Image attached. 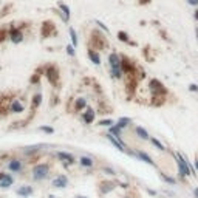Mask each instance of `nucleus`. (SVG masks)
Listing matches in <instances>:
<instances>
[{
  "label": "nucleus",
  "instance_id": "f257e3e1",
  "mask_svg": "<svg viewBox=\"0 0 198 198\" xmlns=\"http://www.w3.org/2000/svg\"><path fill=\"white\" fill-rule=\"evenodd\" d=\"M48 174H50V166H48L47 163H39V164H36V166L33 167V170H31V175H33V178H34L36 181L45 180V178L48 177Z\"/></svg>",
  "mask_w": 198,
  "mask_h": 198
},
{
  "label": "nucleus",
  "instance_id": "f03ea898",
  "mask_svg": "<svg viewBox=\"0 0 198 198\" xmlns=\"http://www.w3.org/2000/svg\"><path fill=\"white\" fill-rule=\"evenodd\" d=\"M177 164H178V170L183 177H189L190 175V170L193 174V169L190 167V163L184 160V156L181 153H177Z\"/></svg>",
  "mask_w": 198,
  "mask_h": 198
},
{
  "label": "nucleus",
  "instance_id": "7ed1b4c3",
  "mask_svg": "<svg viewBox=\"0 0 198 198\" xmlns=\"http://www.w3.org/2000/svg\"><path fill=\"white\" fill-rule=\"evenodd\" d=\"M150 88H152V91L155 93V98H156V99H161V98H164V96L167 95L166 87H164L160 81H156V79H152V81H150Z\"/></svg>",
  "mask_w": 198,
  "mask_h": 198
},
{
  "label": "nucleus",
  "instance_id": "20e7f679",
  "mask_svg": "<svg viewBox=\"0 0 198 198\" xmlns=\"http://www.w3.org/2000/svg\"><path fill=\"white\" fill-rule=\"evenodd\" d=\"M6 169L9 170V172H12V174H20L23 170V163L19 160V158H11L8 166H6Z\"/></svg>",
  "mask_w": 198,
  "mask_h": 198
},
{
  "label": "nucleus",
  "instance_id": "39448f33",
  "mask_svg": "<svg viewBox=\"0 0 198 198\" xmlns=\"http://www.w3.org/2000/svg\"><path fill=\"white\" fill-rule=\"evenodd\" d=\"M121 70L125 73V74H133L135 73V63L133 62H131L128 57H121Z\"/></svg>",
  "mask_w": 198,
  "mask_h": 198
},
{
  "label": "nucleus",
  "instance_id": "423d86ee",
  "mask_svg": "<svg viewBox=\"0 0 198 198\" xmlns=\"http://www.w3.org/2000/svg\"><path fill=\"white\" fill-rule=\"evenodd\" d=\"M51 186L54 187V189H63V187H67V186H68V178L65 177V175H57L54 180L51 181Z\"/></svg>",
  "mask_w": 198,
  "mask_h": 198
},
{
  "label": "nucleus",
  "instance_id": "0eeeda50",
  "mask_svg": "<svg viewBox=\"0 0 198 198\" xmlns=\"http://www.w3.org/2000/svg\"><path fill=\"white\" fill-rule=\"evenodd\" d=\"M14 184V177L9 174H0V189H8Z\"/></svg>",
  "mask_w": 198,
  "mask_h": 198
},
{
  "label": "nucleus",
  "instance_id": "6e6552de",
  "mask_svg": "<svg viewBox=\"0 0 198 198\" xmlns=\"http://www.w3.org/2000/svg\"><path fill=\"white\" fill-rule=\"evenodd\" d=\"M45 76H47V79H48V81H50V84H53V85H56V84H57V79H59V76H57V70H56V67H53V65L47 67Z\"/></svg>",
  "mask_w": 198,
  "mask_h": 198
},
{
  "label": "nucleus",
  "instance_id": "1a4fd4ad",
  "mask_svg": "<svg viewBox=\"0 0 198 198\" xmlns=\"http://www.w3.org/2000/svg\"><path fill=\"white\" fill-rule=\"evenodd\" d=\"M105 136H107V139L113 144V146L118 149V150H119V152H125V146H124V142L121 141V139H116L112 133H107V135H105Z\"/></svg>",
  "mask_w": 198,
  "mask_h": 198
},
{
  "label": "nucleus",
  "instance_id": "9d476101",
  "mask_svg": "<svg viewBox=\"0 0 198 198\" xmlns=\"http://www.w3.org/2000/svg\"><path fill=\"white\" fill-rule=\"evenodd\" d=\"M109 62H110V67L112 68H119L121 67V57L118 56V53H110Z\"/></svg>",
  "mask_w": 198,
  "mask_h": 198
},
{
  "label": "nucleus",
  "instance_id": "9b49d317",
  "mask_svg": "<svg viewBox=\"0 0 198 198\" xmlns=\"http://www.w3.org/2000/svg\"><path fill=\"white\" fill-rule=\"evenodd\" d=\"M9 39H11L14 44H19V42L23 41V34H22L17 28H12V30L9 31Z\"/></svg>",
  "mask_w": 198,
  "mask_h": 198
},
{
  "label": "nucleus",
  "instance_id": "f8f14e48",
  "mask_svg": "<svg viewBox=\"0 0 198 198\" xmlns=\"http://www.w3.org/2000/svg\"><path fill=\"white\" fill-rule=\"evenodd\" d=\"M56 156L59 158V160H62L63 163H68V164H73L74 163V156L71 153H67V152H57Z\"/></svg>",
  "mask_w": 198,
  "mask_h": 198
},
{
  "label": "nucleus",
  "instance_id": "ddd939ff",
  "mask_svg": "<svg viewBox=\"0 0 198 198\" xmlns=\"http://www.w3.org/2000/svg\"><path fill=\"white\" fill-rule=\"evenodd\" d=\"M23 110H25V107H23V104H22L19 99H16V101L11 102V107H9V112H11V113H22Z\"/></svg>",
  "mask_w": 198,
  "mask_h": 198
},
{
  "label": "nucleus",
  "instance_id": "4468645a",
  "mask_svg": "<svg viewBox=\"0 0 198 198\" xmlns=\"http://www.w3.org/2000/svg\"><path fill=\"white\" fill-rule=\"evenodd\" d=\"M33 192H34V189L31 187V186H20L19 189H17V195H20V196H23V198H26V196H30V195H33Z\"/></svg>",
  "mask_w": 198,
  "mask_h": 198
},
{
  "label": "nucleus",
  "instance_id": "2eb2a0df",
  "mask_svg": "<svg viewBox=\"0 0 198 198\" xmlns=\"http://www.w3.org/2000/svg\"><path fill=\"white\" fill-rule=\"evenodd\" d=\"M53 33H54V26H53L51 22H45L42 25V36L44 37H50Z\"/></svg>",
  "mask_w": 198,
  "mask_h": 198
},
{
  "label": "nucleus",
  "instance_id": "dca6fc26",
  "mask_svg": "<svg viewBox=\"0 0 198 198\" xmlns=\"http://www.w3.org/2000/svg\"><path fill=\"white\" fill-rule=\"evenodd\" d=\"M88 57L90 60L93 62L95 65H99L101 63V56H99V53L98 50H93V48H88Z\"/></svg>",
  "mask_w": 198,
  "mask_h": 198
},
{
  "label": "nucleus",
  "instance_id": "f3484780",
  "mask_svg": "<svg viewBox=\"0 0 198 198\" xmlns=\"http://www.w3.org/2000/svg\"><path fill=\"white\" fill-rule=\"evenodd\" d=\"M79 164L85 169H90V167L95 166V161H93V158H90V156H81L79 158Z\"/></svg>",
  "mask_w": 198,
  "mask_h": 198
},
{
  "label": "nucleus",
  "instance_id": "a211bd4d",
  "mask_svg": "<svg viewBox=\"0 0 198 198\" xmlns=\"http://www.w3.org/2000/svg\"><path fill=\"white\" fill-rule=\"evenodd\" d=\"M93 119H95V112L91 110V109H88L87 112L82 113V121L85 124H91V122H93Z\"/></svg>",
  "mask_w": 198,
  "mask_h": 198
},
{
  "label": "nucleus",
  "instance_id": "6ab92c4d",
  "mask_svg": "<svg viewBox=\"0 0 198 198\" xmlns=\"http://www.w3.org/2000/svg\"><path fill=\"white\" fill-rule=\"evenodd\" d=\"M135 155H136V156L139 158V160H142V161H146L147 164H150V166H155V161L152 160V158H150V156H149L147 153H146V152H142V150H138V152H136Z\"/></svg>",
  "mask_w": 198,
  "mask_h": 198
},
{
  "label": "nucleus",
  "instance_id": "aec40b11",
  "mask_svg": "<svg viewBox=\"0 0 198 198\" xmlns=\"http://www.w3.org/2000/svg\"><path fill=\"white\" fill-rule=\"evenodd\" d=\"M135 131H136L138 138H141V139H144V141L150 139V135L147 133V130H146V128H142V127H136V128H135Z\"/></svg>",
  "mask_w": 198,
  "mask_h": 198
},
{
  "label": "nucleus",
  "instance_id": "412c9836",
  "mask_svg": "<svg viewBox=\"0 0 198 198\" xmlns=\"http://www.w3.org/2000/svg\"><path fill=\"white\" fill-rule=\"evenodd\" d=\"M41 102H42V95L41 93H37V95H34L33 96V99H31V110L34 112L39 105H41Z\"/></svg>",
  "mask_w": 198,
  "mask_h": 198
},
{
  "label": "nucleus",
  "instance_id": "4be33fe9",
  "mask_svg": "<svg viewBox=\"0 0 198 198\" xmlns=\"http://www.w3.org/2000/svg\"><path fill=\"white\" fill-rule=\"evenodd\" d=\"M9 107H11V105H9V98H2V99H0V113H5Z\"/></svg>",
  "mask_w": 198,
  "mask_h": 198
},
{
  "label": "nucleus",
  "instance_id": "5701e85b",
  "mask_svg": "<svg viewBox=\"0 0 198 198\" xmlns=\"http://www.w3.org/2000/svg\"><path fill=\"white\" fill-rule=\"evenodd\" d=\"M85 107H87V101H85L84 98H79V99L76 101V104H74V110H76V112L82 110V109H85Z\"/></svg>",
  "mask_w": 198,
  "mask_h": 198
},
{
  "label": "nucleus",
  "instance_id": "b1692460",
  "mask_svg": "<svg viewBox=\"0 0 198 198\" xmlns=\"http://www.w3.org/2000/svg\"><path fill=\"white\" fill-rule=\"evenodd\" d=\"M131 122V119H130V118H121V119H118V127H119V128H125L128 124Z\"/></svg>",
  "mask_w": 198,
  "mask_h": 198
},
{
  "label": "nucleus",
  "instance_id": "393cba45",
  "mask_svg": "<svg viewBox=\"0 0 198 198\" xmlns=\"http://www.w3.org/2000/svg\"><path fill=\"white\" fill-rule=\"evenodd\" d=\"M121 130H122V128H119L118 125H112V127H110V133H112L113 136H116L118 139H121V138H122V136H121Z\"/></svg>",
  "mask_w": 198,
  "mask_h": 198
},
{
  "label": "nucleus",
  "instance_id": "a878e982",
  "mask_svg": "<svg viewBox=\"0 0 198 198\" xmlns=\"http://www.w3.org/2000/svg\"><path fill=\"white\" fill-rule=\"evenodd\" d=\"M112 74H113V77L121 79V77H122V74H124V71L121 70V67H119V68H112Z\"/></svg>",
  "mask_w": 198,
  "mask_h": 198
},
{
  "label": "nucleus",
  "instance_id": "bb28decb",
  "mask_svg": "<svg viewBox=\"0 0 198 198\" xmlns=\"http://www.w3.org/2000/svg\"><path fill=\"white\" fill-rule=\"evenodd\" d=\"M150 141H152V144H153L155 147H158V150H161V152H163V150H166V149H164V146H163V144H161L160 141H158L156 138H150Z\"/></svg>",
  "mask_w": 198,
  "mask_h": 198
},
{
  "label": "nucleus",
  "instance_id": "cd10ccee",
  "mask_svg": "<svg viewBox=\"0 0 198 198\" xmlns=\"http://www.w3.org/2000/svg\"><path fill=\"white\" fill-rule=\"evenodd\" d=\"M59 8L63 11V14H65V19H70V8L67 6V5H63V3H60L59 5Z\"/></svg>",
  "mask_w": 198,
  "mask_h": 198
},
{
  "label": "nucleus",
  "instance_id": "c85d7f7f",
  "mask_svg": "<svg viewBox=\"0 0 198 198\" xmlns=\"http://www.w3.org/2000/svg\"><path fill=\"white\" fill-rule=\"evenodd\" d=\"M118 39H119V41H122V42H128V36H127V33H124V31H119V33H118Z\"/></svg>",
  "mask_w": 198,
  "mask_h": 198
},
{
  "label": "nucleus",
  "instance_id": "c756f323",
  "mask_svg": "<svg viewBox=\"0 0 198 198\" xmlns=\"http://www.w3.org/2000/svg\"><path fill=\"white\" fill-rule=\"evenodd\" d=\"M70 34H71V42H73V45L76 47V45H77V34H76V31H74L73 28H70Z\"/></svg>",
  "mask_w": 198,
  "mask_h": 198
},
{
  "label": "nucleus",
  "instance_id": "7c9ffc66",
  "mask_svg": "<svg viewBox=\"0 0 198 198\" xmlns=\"http://www.w3.org/2000/svg\"><path fill=\"white\" fill-rule=\"evenodd\" d=\"M112 124H113L112 119H102V121H99V125H104V127H112Z\"/></svg>",
  "mask_w": 198,
  "mask_h": 198
},
{
  "label": "nucleus",
  "instance_id": "2f4dec72",
  "mask_svg": "<svg viewBox=\"0 0 198 198\" xmlns=\"http://www.w3.org/2000/svg\"><path fill=\"white\" fill-rule=\"evenodd\" d=\"M163 178H164V181H167V183H170V184H175V183H177V181H175V178L169 177V175H164V174H163Z\"/></svg>",
  "mask_w": 198,
  "mask_h": 198
},
{
  "label": "nucleus",
  "instance_id": "473e14b6",
  "mask_svg": "<svg viewBox=\"0 0 198 198\" xmlns=\"http://www.w3.org/2000/svg\"><path fill=\"white\" fill-rule=\"evenodd\" d=\"M41 130H42V131H47V133H54V130H53L51 127H47V125H42Z\"/></svg>",
  "mask_w": 198,
  "mask_h": 198
},
{
  "label": "nucleus",
  "instance_id": "72a5a7b5",
  "mask_svg": "<svg viewBox=\"0 0 198 198\" xmlns=\"http://www.w3.org/2000/svg\"><path fill=\"white\" fill-rule=\"evenodd\" d=\"M67 53H68V54H70V56H74V48L68 45V47H67Z\"/></svg>",
  "mask_w": 198,
  "mask_h": 198
},
{
  "label": "nucleus",
  "instance_id": "f704fd0d",
  "mask_svg": "<svg viewBox=\"0 0 198 198\" xmlns=\"http://www.w3.org/2000/svg\"><path fill=\"white\" fill-rule=\"evenodd\" d=\"M189 90H190V91H198V85H195V84H192V85L189 87Z\"/></svg>",
  "mask_w": 198,
  "mask_h": 198
},
{
  "label": "nucleus",
  "instance_id": "c9c22d12",
  "mask_svg": "<svg viewBox=\"0 0 198 198\" xmlns=\"http://www.w3.org/2000/svg\"><path fill=\"white\" fill-rule=\"evenodd\" d=\"M5 37H6V31H0V42H2Z\"/></svg>",
  "mask_w": 198,
  "mask_h": 198
},
{
  "label": "nucleus",
  "instance_id": "e433bc0d",
  "mask_svg": "<svg viewBox=\"0 0 198 198\" xmlns=\"http://www.w3.org/2000/svg\"><path fill=\"white\" fill-rule=\"evenodd\" d=\"M190 5H198V0H187Z\"/></svg>",
  "mask_w": 198,
  "mask_h": 198
},
{
  "label": "nucleus",
  "instance_id": "4c0bfd02",
  "mask_svg": "<svg viewBox=\"0 0 198 198\" xmlns=\"http://www.w3.org/2000/svg\"><path fill=\"white\" fill-rule=\"evenodd\" d=\"M193 193H195V196L198 198V187H195V189H193Z\"/></svg>",
  "mask_w": 198,
  "mask_h": 198
},
{
  "label": "nucleus",
  "instance_id": "58836bf2",
  "mask_svg": "<svg viewBox=\"0 0 198 198\" xmlns=\"http://www.w3.org/2000/svg\"><path fill=\"white\" fill-rule=\"evenodd\" d=\"M195 19H196V20H198V9H196V11H195Z\"/></svg>",
  "mask_w": 198,
  "mask_h": 198
},
{
  "label": "nucleus",
  "instance_id": "ea45409f",
  "mask_svg": "<svg viewBox=\"0 0 198 198\" xmlns=\"http://www.w3.org/2000/svg\"><path fill=\"white\" fill-rule=\"evenodd\" d=\"M195 33H196V41H198V28H195Z\"/></svg>",
  "mask_w": 198,
  "mask_h": 198
},
{
  "label": "nucleus",
  "instance_id": "a19ab883",
  "mask_svg": "<svg viewBox=\"0 0 198 198\" xmlns=\"http://www.w3.org/2000/svg\"><path fill=\"white\" fill-rule=\"evenodd\" d=\"M149 2V0H141V3H147Z\"/></svg>",
  "mask_w": 198,
  "mask_h": 198
},
{
  "label": "nucleus",
  "instance_id": "79ce46f5",
  "mask_svg": "<svg viewBox=\"0 0 198 198\" xmlns=\"http://www.w3.org/2000/svg\"><path fill=\"white\" fill-rule=\"evenodd\" d=\"M76 198H87V196H76Z\"/></svg>",
  "mask_w": 198,
  "mask_h": 198
},
{
  "label": "nucleus",
  "instance_id": "37998d69",
  "mask_svg": "<svg viewBox=\"0 0 198 198\" xmlns=\"http://www.w3.org/2000/svg\"><path fill=\"white\" fill-rule=\"evenodd\" d=\"M124 198H130V196H124Z\"/></svg>",
  "mask_w": 198,
  "mask_h": 198
}]
</instances>
